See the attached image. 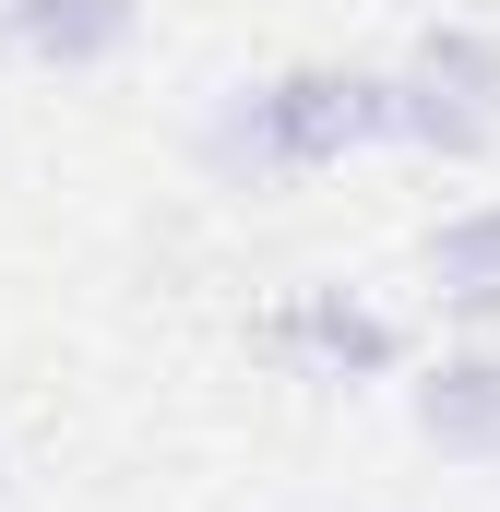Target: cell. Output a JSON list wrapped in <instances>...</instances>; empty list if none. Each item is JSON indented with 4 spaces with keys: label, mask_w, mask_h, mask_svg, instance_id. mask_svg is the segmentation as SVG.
Wrapping results in <instances>:
<instances>
[{
    "label": "cell",
    "mask_w": 500,
    "mask_h": 512,
    "mask_svg": "<svg viewBox=\"0 0 500 512\" xmlns=\"http://www.w3.org/2000/svg\"><path fill=\"white\" fill-rule=\"evenodd\" d=\"M393 143V72H346V60H298V72H262L227 84L215 120H203V167L227 191H274V179H310V167H346Z\"/></svg>",
    "instance_id": "1"
},
{
    "label": "cell",
    "mask_w": 500,
    "mask_h": 512,
    "mask_svg": "<svg viewBox=\"0 0 500 512\" xmlns=\"http://www.w3.org/2000/svg\"><path fill=\"white\" fill-rule=\"evenodd\" d=\"M274 358H298L310 382H393L405 370V322L358 286H298L274 310Z\"/></svg>",
    "instance_id": "2"
},
{
    "label": "cell",
    "mask_w": 500,
    "mask_h": 512,
    "mask_svg": "<svg viewBox=\"0 0 500 512\" xmlns=\"http://www.w3.org/2000/svg\"><path fill=\"white\" fill-rule=\"evenodd\" d=\"M143 36V0H0V48L36 72H108Z\"/></svg>",
    "instance_id": "3"
},
{
    "label": "cell",
    "mask_w": 500,
    "mask_h": 512,
    "mask_svg": "<svg viewBox=\"0 0 500 512\" xmlns=\"http://www.w3.org/2000/svg\"><path fill=\"white\" fill-rule=\"evenodd\" d=\"M405 417H417V441H441L453 465L500 477V358H489V346H453L429 382L405 393Z\"/></svg>",
    "instance_id": "4"
},
{
    "label": "cell",
    "mask_w": 500,
    "mask_h": 512,
    "mask_svg": "<svg viewBox=\"0 0 500 512\" xmlns=\"http://www.w3.org/2000/svg\"><path fill=\"white\" fill-rule=\"evenodd\" d=\"M405 84H429L441 108H465V120L500 131V36H489V24H465V12H441V24L405 48Z\"/></svg>",
    "instance_id": "5"
},
{
    "label": "cell",
    "mask_w": 500,
    "mask_h": 512,
    "mask_svg": "<svg viewBox=\"0 0 500 512\" xmlns=\"http://www.w3.org/2000/svg\"><path fill=\"white\" fill-rule=\"evenodd\" d=\"M429 286L465 322H500V203H465V215L429 227Z\"/></svg>",
    "instance_id": "6"
},
{
    "label": "cell",
    "mask_w": 500,
    "mask_h": 512,
    "mask_svg": "<svg viewBox=\"0 0 500 512\" xmlns=\"http://www.w3.org/2000/svg\"><path fill=\"white\" fill-rule=\"evenodd\" d=\"M0 489H12V453H0Z\"/></svg>",
    "instance_id": "7"
}]
</instances>
